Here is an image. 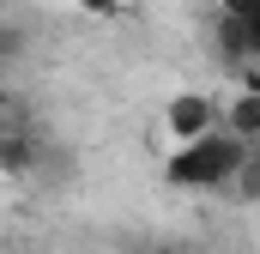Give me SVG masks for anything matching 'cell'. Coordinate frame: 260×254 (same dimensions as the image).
I'll use <instances>...</instances> for the list:
<instances>
[{
	"label": "cell",
	"mask_w": 260,
	"mask_h": 254,
	"mask_svg": "<svg viewBox=\"0 0 260 254\" xmlns=\"http://www.w3.org/2000/svg\"><path fill=\"white\" fill-rule=\"evenodd\" d=\"M218 127H224V103L206 97V91H176V97L164 103V133H170L176 145H194L206 133H218Z\"/></svg>",
	"instance_id": "3"
},
{
	"label": "cell",
	"mask_w": 260,
	"mask_h": 254,
	"mask_svg": "<svg viewBox=\"0 0 260 254\" xmlns=\"http://www.w3.org/2000/svg\"><path fill=\"white\" fill-rule=\"evenodd\" d=\"M242 164H248V145L218 127V133H206V139H194V145H176V151L164 157V182H170V188H188V194L236 188Z\"/></svg>",
	"instance_id": "1"
},
{
	"label": "cell",
	"mask_w": 260,
	"mask_h": 254,
	"mask_svg": "<svg viewBox=\"0 0 260 254\" xmlns=\"http://www.w3.org/2000/svg\"><path fill=\"white\" fill-rule=\"evenodd\" d=\"M0 97H6V79H0Z\"/></svg>",
	"instance_id": "10"
},
{
	"label": "cell",
	"mask_w": 260,
	"mask_h": 254,
	"mask_svg": "<svg viewBox=\"0 0 260 254\" xmlns=\"http://www.w3.org/2000/svg\"><path fill=\"white\" fill-rule=\"evenodd\" d=\"M79 6H85V12H115L121 0H79Z\"/></svg>",
	"instance_id": "8"
},
{
	"label": "cell",
	"mask_w": 260,
	"mask_h": 254,
	"mask_svg": "<svg viewBox=\"0 0 260 254\" xmlns=\"http://www.w3.org/2000/svg\"><path fill=\"white\" fill-rule=\"evenodd\" d=\"M212 43L230 67H260V0H224L212 18Z\"/></svg>",
	"instance_id": "2"
},
{
	"label": "cell",
	"mask_w": 260,
	"mask_h": 254,
	"mask_svg": "<svg viewBox=\"0 0 260 254\" xmlns=\"http://www.w3.org/2000/svg\"><path fill=\"white\" fill-rule=\"evenodd\" d=\"M224 133H236L248 151L260 145V91H236V97L224 103Z\"/></svg>",
	"instance_id": "5"
},
{
	"label": "cell",
	"mask_w": 260,
	"mask_h": 254,
	"mask_svg": "<svg viewBox=\"0 0 260 254\" xmlns=\"http://www.w3.org/2000/svg\"><path fill=\"white\" fill-rule=\"evenodd\" d=\"M37 170H43V139H37V127L6 121L0 127V176H6V182H24V176H37Z\"/></svg>",
	"instance_id": "4"
},
{
	"label": "cell",
	"mask_w": 260,
	"mask_h": 254,
	"mask_svg": "<svg viewBox=\"0 0 260 254\" xmlns=\"http://www.w3.org/2000/svg\"><path fill=\"white\" fill-rule=\"evenodd\" d=\"M236 194H242V200H260V145L248 151V164H242V176H236Z\"/></svg>",
	"instance_id": "6"
},
{
	"label": "cell",
	"mask_w": 260,
	"mask_h": 254,
	"mask_svg": "<svg viewBox=\"0 0 260 254\" xmlns=\"http://www.w3.org/2000/svg\"><path fill=\"white\" fill-rule=\"evenodd\" d=\"M145 254H188V248H176V242H157V248H145Z\"/></svg>",
	"instance_id": "9"
},
{
	"label": "cell",
	"mask_w": 260,
	"mask_h": 254,
	"mask_svg": "<svg viewBox=\"0 0 260 254\" xmlns=\"http://www.w3.org/2000/svg\"><path fill=\"white\" fill-rule=\"evenodd\" d=\"M18 49H24V37H18L12 24H0V61H6V55H18Z\"/></svg>",
	"instance_id": "7"
}]
</instances>
